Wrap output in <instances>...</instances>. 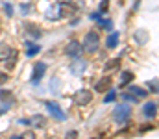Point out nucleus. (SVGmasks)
I'll list each match as a JSON object with an SVG mask.
<instances>
[{
  "instance_id": "f257e3e1",
  "label": "nucleus",
  "mask_w": 159,
  "mask_h": 139,
  "mask_svg": "<svg viewBox=\"0 0 159 139\" xmlns=\"http://www.w3.org/2000/svg\"><path fill=\"white\" fill-rule=\"evenodd\" d=\"M98 46H100V37H98V34H96V32H87V35H85V39H83L81 50H85L87 54H93V52L98 50Z\"/></svg>"
},
{
  "instance_id": "f03ea898",
  "label": "nucleus",
  "mask_w": 159,
  "mask_h": 139,
  "mask_svg": "<svg viewBox=\"0 0 159 139\" xmlns=\"http://www.w3.org/2000/svg\"><path fill=\"white\" fill-rule=\"evenodd\" d=\"M129 113H131L129 106H126V104H119V106L113 109V119H115L117 123H124V121H128Z\"/></svg>"
},
{
  "instance_id": "7ed1b4c3",
  "label": "nucleus",
  "mask_w": 159,
  "mask_h": 139,
  "mask_svg": "<svg viewBox=\"0 0 159 139\" xmlns=\"http://www.w3.org/2000/svg\"><path fill=\"white\" fill-rule=\"evenodd\" d=\"M91 100H93V93L89 91V89H80V91L74 95V102H76L78 106H87Z\"/></svg>"
},
{
  "instance_id": "20e7f679",
  "label": "nucleus",
  "mask_w": 159,
  "mask_h": 139,
  "mask_svg": "<svg viewBox=\"0 0 159 139\" xmlns=\"http://www.w3.org/2000/svg\"><path fill=\"white\" fill-rule=\"evenodd\" d=\"M44 72H46V63H44V61L35 63V67H34V74H32V84H39V80L44 76Z\"/></svg>"
},
{
  "instance_id": "39448f33",
  "label": "nucleus",
  "mask_w": 159,
  "mask_h": 139,
  "mask_svg": "<svg viewBox=\"0 0 159 139\" xmlns=\"http://www.w3.org/2000/svg\"><path fill=\"white\" fill-rule=\"evenodd\" d=\"M65 54L70 56V58H80L81 56V45L78 41H70L69 45L65 46Z\"/></svg>"
},
{
  "instance_id": "423d86ee",
  "label": "nucleus",
  "mask_w": 159,
  "mask_h": 139,
  "mask_svg": "<svg viewBox=\"0 0 159 139\" xmlns=\"http://www.w3.org/2000/svg\"><path fill=\"white\" fill-rule=\"evenodd\" d=\"M46 108H48V113H50L54 119H57V121H63V119H65V113L61 111V108H59L56 102H46Z\"/></svg>"
},
{
  "instance_id": "0eeeda50",
  "label": "nucleus",
  "mask_w": 159,
  "mask_h": 139,
  "mask_svg": "<svg viewBox=\"0 0 159 139\" xmlns=\"http://www.w3.org/2000/svg\"><path fill=\"white\" fill-rule=\"evenodd\" d=\"M111 84H113V80H111L109 76H104V78L98 80V84L94 86V89H96L98 93H106L109 87H111Z\"/></svg>"
},
{
  "instance_id": "6e6552de",
  "label": "nucleus",
  "mask_w": 159,
  "mask_h": 139,
  "mask_svg": "<svg viewBox=\"0 0 159 139\" xmlns=\"http://www.w3.org/2000/svg\"><path fill=\"white\" fill-rule=\"evenodd\" d=\"M74 13H76V7L70 6V2H69V4H61L59 17H70V15H74Z\"/></svg>"
},
{
  "instance_id": "1a4fd4ad",
  "label": "nucleus",
  "mask_w": 159,
  "mask_h": 139,
  "mask_svg": "<svg viewBox=\"0 0 159 139\" xmlns=\"http://www.w3.org/2000/svg\"><path fill=\"white\" fill-rule=\"evenodd\" d=\"M11 52H13V48H11L9 45L0 43V61H6V59L11 56Z\"/></svg>"
},
{
  "instance_id": "9d476101",
  "label": "nucleus",
  "mask_w": 159,
  "mask_h": 139,
  "mask_svg": "<svg viewBox=\"0 0 159 139\" xmlns=\"http://www.w3.org/2000/svg\"><path fill=\"white\" fill-rule=\"evenodd\" d=\"M156 111H157V104H156V102H148V104H144V108H143V113H144L146 117H154Z\"/></svg>"
},
{
  "instance_id": "9b49d317",
  "label": "nucleus",
  "mask_w": 159,
  "mask_h": 139,
  "mask_svg": "<svg viewBox=\"0 0 159 139\" xmlns=\"http://www.w3.org/2000/svg\"><path fill=\"white\" fill-rule=\"evenodd\" d=\"M30 124H32L34 128H44L46 119H44V115H34V117H32V121H30Z\"/></svg>"
},
{
  "instance_id": "f8f14e48",
  "label": "nucleus",
  "mask_w": 159,
  "mask_h": 139,
  "mask_svg": "<svg viewBox=\"0 0 159 139\" xmlns=\"http://www.w3.org/2000/svg\"><path fill=\"white\" fill-rule=\"evenodd\" d=\"M128 93H129L131 96H135L137 100H139V98H144V96H146V91H144V89H141V87H137V86H129Z\"/></svg>"
},
{
  "instance_id": "ddd939ff",
  "label": "nucleus",
  "mask_w": 159,
  "mask_h": 139,
  "mask_svg": "<svg viewBox=\"0 0 159 139\" xmlns=\"http://www.w3.org/2000/svg\"><path fill=\"white\" fill-rule=\"evenodd\" d=\"M24 28H26V34H28V35H32V37H35V39L41 37V30L37 28V26H34V24H30V22H28Z\"/></svg>"
},
{
  "instance_id": "4468645a",
  "label": "nucleus",
  "mask_w": 159,
  "mask_h": 139,
  "mask_svg": "<svg viewBox=\"0 0 159 139\" xmlns=\"http://www.w3.org/2000/svg\"><path fill=\"white\" fill-rule=\"evenodd\" d=\"M117 45H119V34H117V32H113V34L107 37V41H106V46H107V48H115Z\"/></svg>"
},
{
  "instance_id": "2eb2a0df",
  "label": "nucleus",
  "mask_w": 159,
  "mask_h": 139,
  "mask_svg": "<svg viewBox=\"0 0 159 139\" xmlns=\"http://www.w3.org/2000/svg\"><path fill=\"white\" fill-rule=\"evenodd\" d=\"M70 69H72V74H81L83 72V69H85V63L78 59V61H74L72 65H70Z\"/></svg>"
},
{
  "instance_id": "dca6fc26",
  "label": "nucleus",
  "mask_w": 159,
  "mask_h": 139,
  "mask_svg": "<svg viewBox=\"0 0 159 139\" xmlns=\"http://www.w3.org/2000/svg\"><path fill=\"white\" fill-rule=\"evenodd\" d=\"M119 67H120V58L109 59V61L104 65V69H106V71H115V69H119Z\"/></svg>"
},
{
  "instance_id": "f3484780",
  "label": "nucleus",
  "mask_w": 159,
  "mask_h": 139,
  "mask_svg": "<svg viewBox=\"0 0 159 139\" xmlns=\"http://www.w3.org/2000/svg\"><path fill=\"white\" fill-rule=\"evenodd\" d=\"M131 80H133V74H131V72H122V76H120V86H128Z\"/></svg>"
},
{
  "instance_id": "a211bd4d",
  "label": "nucleus",
  "mask_w": 159,
  "mask_h": 139,
  "mask_svg": "<svg viewBox=\"0 0 159 139\" xmlns=\"http://www.w3.org/2000/svg\"><path fill=\"white\" fill-rule=\"evenodd\" d=\"M39 50H41V46H39V45H32V43L28 41V56H30V58H32V56H35Z\"/></svg>"
},
{
  "instance_id": "6ab92c4d",
  "label": "nucleus",
  "mask_w": 159,
  "mask_h": 139,
  "mask_svg": "<svg viewBox=\"0 0 159 139\" xmlns=\"http://www.w3.org/2000/svg\"><path fill=\"white\" fill-rule=\"evenodd\" d=\"M98 26H100V28H106V30H109V28L113 26V22H111L109 19H104V21H100V19H98Z\"/></svg>"
},
{
  "instance_id": "aec40b11",
  "label": "nucleus",
  "mask_w": 159,
  "mask_h": 139,
  "mask_svg": "<svg viewBox=\"0 0 159 139\" xmlns=\"http://www.w3.org/2000/svg\"><path fill=\"white\" fill-rule=\"evenodd\" d=\"M15 59H17V52H15V50H13V52H11V56H9V58H7V59H6V61H4V63H7V67H9V69H11V67H13V65H15Z\"/></svg>"
},
{
  "instance_id": "412c9836",
  "label": "nucleus",
  "mask_w": 159,
  "mask_h": 139,
  "mask_svg": "<svg viewBox=\"0 0 159 139\" xmlns=\"http://www.w3.org/2000/svg\"><path fill=\"white\" fill-rule=\"evenodd\" d=\"M107 6H109V0H102V2H100L98 11H100V13H106V11H107Z\"/></svg>"
},
{
  "instance_id": "4be33fe9",
  "label": "nucleus",
  "mask_w": 159,
  "mask_h": 139,
  "mask_svg": "<svg viewBox=\"0 0 159 139\" xmlns=\"http://www.w3.org/2000/svg\"><path fill=\"white\" fill-rule=\"evenodd\" d=\"M20 139H35V134H34L32 130H28V132H24V134L20 136Z\"/></svg>"
},
{
  "instance_id": "5701e85b",
  "label": "nucleus",
  "mask_w": 159,
  "mask_h": 139,
  "mask_svg": "<svg viewBox=\"0 0 159 139\" xmlns=\"http://www.w3.org/2000/svg\"><path fill=\"white\" fill-rule=\"evenodd\" d=\"M115 100V91H109L107 95H106V98H104V102L107 104V102H113Z\"/></svg>"
},
{
  "instance_id": "b1692460",
  "label": "nucleus",
  "mask_w": 159,
  "mask_h": 139,
  "mask_svg": "<svg viewBox=\"0 0 159 139\" xmlns=\"http://www.w3.org/2000/svg\"><path fill=\"white\" fill-rule=\"evenodd\" d=\"M7 78H9V74H7V72H4V71H0V84L7 82Z\"/></svg>"
},
{
  "instance_id": "393cba45",
  "label": "nucleus",
  "mask_w": 159,
  "mask_h": 139,
  "mask_svg": "<svg viewBox=\"0 0 159 139\" xmlns=\"http://www.w3.org/2000/svg\"><path fill=\"white\" fill-rule=\"evenodd\" d=\"M148 86H150L152 93H157V80H154V82H148Z\"/></svg>"
},
{
  "instance_id": "a878e982",
  "label": "nucleus",
  "mask_w": 159,
  "mask_h": 139,
  "mask_svg": "<svg viewBox=\"0 0 159 139\" xmlns=\"http://www.w3.org/2000/svg\"><path fill=\"white\" fill-rule=\"evenodd\" d=\"M4 7H6V15H7V17H11V15H13V7H11V4H6Z\"/></svg>"
},
{
  "instance_id": "bb28decb",
  "label": "nucleus",
  "mask_w": 159,
  "mask_h": 139,
  "mask_svg": "<svg viewBox=\"0 0 159 139\" xmlns=\"http://www.w3.org/2000/svg\"><path fill=\"white\" fill-rule=\"evenodd\" d=\"M135 37H146V32H137L135 34ZM139 43H144L143 39H139Z\"/></svg>"
},
{
  "instance_id": "cd10ccee",
  "label": "nucleus",
  "mask_w": 159,
  "mask_h": 139,
  "mask_svg": "<svg viewBox=\"0 0 159 139\" xmlns=\"http://www.w3.org/2000/svg\"><path fill=\"white\" fill-rule=\"evenodd\" d=\"M100 15H102L100 11H96V13H91V19H93V21H98V19H100Z\"/></svg>"
},
{
  "instance_id": "c85d7f7f",
  "label": "nucleus",
  "mask_w": 159,
  "mask_h": 139,
  "mask_svg": "<svg viewBox=\"0 0 159 139\" xmlns=\"http://www.w3.org/2000/svg\"><path fill=\"white\" fill-rule=\"evenodd\" d=\"M11 93L9 91H0V98H6V96H9Z\"/></svg>"
},
{
  "instance_id": "c756f323",
  "label": "nucleus",
  "mask_w": 159,
  "mask_h": 139,
  "mask_svg": "<svg viewBox=\"0 0 159 139\" xmlns=\"http://www.w3.org/2000/svg\"><path fill=\"white\" fill-rule=\"evenodd\" d=\"M6 111H7V106H4V108H0V115H2V113H6Z\"/></svg>"
},
{
  "instance_id": "7c9ffc66",
  "label": "nucleus",
  "mask_w": 159,
  "mask_h": 139,
  "mask_svg": "<svg viewBox=\"0 0 159 139\" xmlns=\"http://www.w3.org/2000/svg\"><path fill=\"white\" fill-rule=\"evenodd\" d=\"M61 4H69V2H72V0H59Z\"/></svg>"
}]
</instances>
